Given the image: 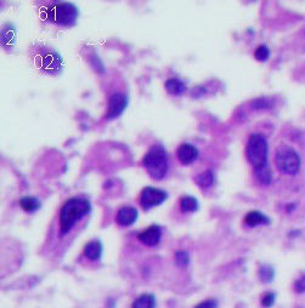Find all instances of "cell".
I'll return each mask as SVG.
<instances>
[{
    "mask_svg": "<svg viewBox=\"0 0 305 308\" xmlns=\"http://www.w3.org/2000/svg\"><path fill=\"white\" fill-rule=\"evenodd\" d=\"M91 210L89 200L80 197H73L68 199L60 211V231L65 235L72 231L78 221L84 218Z\"/></svg>",
    "mask_w": 305,
    "mask_h": 308,
    "instance_id": "1",
    "label": "cell"
},
{
    "mask_svg": "<svg viewBox=\"0 0 305 308\" xmlns=\"http://www.w3.org/2000/svg\"><path fill=\"white\" fill-rule=\"evenodd\" d=\"M79 11L76 5L67 2H53L43 8L44 19L62 27H72L77 23Z\"/></svg>",
    "mask_w": 305,
    "mask_h": 308,
    "instance_id": "2",
    "label": "cell"
},
{
    "mask_svg": "<svg viewBox=\"0 0 305 308\" xmlns=\"http://www.w3.org/2000/svg\"><path fill=\"white\" fill-rule=\"evenodd\" d=\"M142 164L154 180L161 181L169 170V155L162 145H155L149 148L142 159Z\"/></svg>",
    "mask_w": 305,
    "mask_h": 308,
    "instance_id": "3",
    "label": "cell"
},
{
    "mask_svg": "<svg viewBox=\"0 0 305 308\" xmlns=\"http://www.w3.org/2000/svg\"><path fill=\"white\" fill-rule=\"evenodd\" d=\"M268 152L269 146L265 136L262 134L250 135L246 146V157L254 170L268 166Z\"/></svg>",
    "mask_w": 305,
    "mask_h": 308,
    "instance_id": "4",
    "label": "cell"
},
{
    "mask_svg": "<svg viewBox=\"0 0 305 308\" xmlns=\"http://www.w3.org/2000/svg\"><path fill=\"white\" fill-rule=\"evenodd\" d=\"M276 166L281 172L294 175L300 169V158L289 147H281L276 152Z\"/></svg>",
    "mask_w": 305,
    "mask_h": 308,
    "instance_id": "5",
    "label": "cell"
},
{
    "mask_svg": "<svg viewBox=\"0 0 305 308\" xmlns=\"http://www.w3.org/2000/svg\"><path fill=\"white\" fill-rule=\"evenodd\" d=\"M168 198V194L166 191L160 190L156 187H146L143 188L140 197V204L145 211L151 210L155 206L161 205L162 203Z\"/></svg>",
    "mask_w": 305,
    "mask_h": 308,
    "instance_id": "6",
    "label": "cell"
},
{
    "mask_svg": "<svg viewBox=\"0 0 305 308\" xmlns=\"http://www.w3.org/2000/svg\"><path fill=\"white\" fill-rule=\"evenodd\" d=\"M129 103V98L127 95L121 94V92H115L109 98V110H107L106 119L112 120V119L118 118L123 114L125 108Z\"/></svg>",
    "mask_w": 305,
    "mask_h": 308,
    "instance_id": "7",
    "label": "cell"
},
{
    "mask_svg": "<svg viewBox=\"0 0 305 308\" xmlns=\"http://www.w3.org/2000/svg\"><path fill=\"white\" fill-rule=\"evenodd\" d=\"M40 67L41 70L49 74H56L61 71V56L56 51H45L40 55Z\"/></svg>",
    "mask_w": 305,
    "mask_h": 308,
    "instance_id": "8",
    "label": "cell"
},
{
    "mask_svg": "<svg viewBox=\"0 0 305 308\" xmlns=\"http://www.w3.org/2000/svg\"><path fill=\"white\" fill-rule=\"evenodd\" d=\"M137 238L142 244L147 245V247H156L162 239V229H161L160 226L152 225L148 228H146L145 231L139 233Z\"/></svg>",
    "mask_w": 305,
    "mask_h": 308,
    "instance_id": "9",
    "label": "cell"
},
{
    "mask_svg": "<svg viewBox=\"0 0 305 308\" xmlns=\"http://www.w3.org/2000/svg\"><path fill=\"white\" fill-rule=\"evenodd\" d=\"M178 159L184 165H190L198 158V149L191 143H182L176 151Z\"/></svg>",
    "mask_w": 305,
    "mask_h": 308,
    "instance_id": "10",
    "label": "cell"
},
{
    "mask_svg": "<svg viewBox=\"0 0 305 308\" xmlns=\"http://www.w3.org/2000/svg\"><path fill=\"white\" fill-rule=\"evenodd\" d=\"M137 216H139V212H137L135 208H133V206H123V208L118 210L116 220H117L118 225L128 227L135 223Z\"/></svg>",
    "mask_w": 305,
    "mask_h": 308,
    "instance_id": "11",
    "label": "cell"
},
{
    "mask_svg": "<svg viewBox=\"0 0 305 308\" xmlns=\"http://www.w3.org/2000/svg\"><path fill=\"white\" fill-rule=\"evenodd\" d=\"M244 223L249 227H257L262 225H269L270 220L268 216H265L264 214H262L260 211H250L248 212L247 216L244 217Z\"/></svg>",
    "mask_w": 305,
    "mask_h": 308,
    "instance_id": "12",
    "label": "cell"
},
{
    "mask_svg": "<svg viewBox=\"0 0 305 308\" xmlns=\"http://www.w3.org/2000/svg\"><path fill=\"white\" fill-rule=\"evenodd\" d=\"M84 255L91 261H97L103 255V244L98 240H92L85 245Z\"/></svg>",
    "mask_w": 305,
    "mask_h": 308,
    "instance_id": "13",
    "label": "cell"
},
{
    "mask_svg": "<svg viewBox=\"0 0 305 308\" xmlns=\"http://www.w3.org/2000/svg\"><path fill=\"white\" fill-rule=\"evenodd\" d=\"M166 90L168 91L170 95L179 96V95H182L186 91V85H185V83L181 82L180 79L172 78V79H168L166 82Z\"/></svg>",
    "mask_w": 305,
    "mask_h": 308,
    "instance_id": "14",
    "label": "cell"
},
{
    "mask_svg": "<svg viewBox=\"0 0 305 308\" xmlns=\"http://www.w3.org/2000/svg\"><path fill=\"white\" fill-rule=\"evenodd\" d=\"M179 204H180V209L184 212H195L199 208L198 200L191 196H182L179 200Z\"/></svg>",
    "mask_w": 305,
    "mask_h": 308,
    "instance_id": "15",
    "label": "cell"
},
{
    "mask_svg": "<svg viewBox=\"0 0 305 308\" xmlns=\"http://www.w3.org/2000/svg\"><path fill=\"white\" fill-rule=\"evenodd\" d=\"M156 298L152 294H143L136 298L131 304V308H155Z\"/></svg>",
    "mask_w": 305,
    "mask_h": 308,
    "instance_id": "16",
    "label": "cell"
},
{
    "mask_svg": "<svg viewBox=\"0 0 305 308\" xmlns=\"http://www.w3.org/2000/svg\"><path fill=\"white\" fill-rule=\"evenodd\" d=\"M40 200L35 197H23L20 199V206L26 212H34L40 208Z\"/></svg>",
    "mask_w": 305,
    "mask_h": 308,
    "instance_id": "17",
    "label": "cell"
},
{
    "mask_svg": "<svg viewBox=\"0 0 305 308\" xmlns=\"http://www.w3.org/2000/svg\"><path fill=\"white\" fill-rule=\"evenodd\" d=\"M195 182L201 188L211 187L214 182L213 171H212V170H207V171L198 173L195 177Z\"/></svg>",
    "mask_w": 305,
    "mask_h": 308,
    "instance_id": "18",
    "label": "cell"
},
{
    "mask_svg": "<svg viewBox=\"0 0 305 308\" xmlns=\"http://www.w3.org/2000/svg\"><path fill=\"white\" fill-rule=\"evenodd\" d=\"M15 40V31L14 27L10 25H7L3 28L2 32V43L7 49H9L10 46H13Z\"/></svg>",
    "mask_w": 305,
    "mask_h": 308,
    "instance_id": "19",
    "label": "cell"
},
{
    "mask_svg": "<svg viewBox=\"0 0 305 308\" xmlns=\"http://www.w3.org/2000/svg\"><path fill=\"white\" fill-rule=\"evenodd\" d=\"M254 173H256L257 178H258V181L260 182V183H263V184L271 183V172H270V167H269V165L254 170Z\"/></svg>",
    "mask_w": 305,
    "mask_h": 308,
    "instance_id": "20",
    "label": "cell"
},
{
    "mask_svg": "<svg viewBox=\"0 0 305 308\" xmlns=\"http://www.w3.org/2000/svg\"><path fill=\"white\" fill-rule=\"evenodd\" d=\"M273 107V100L269 97H259L252 101V108L257 110L269 109Z\"/></svg>",
    "mask_w": 305,
    "mask_h": 308,
    "instance_id": "21",
    "label": "cell"
},
{
    "mask_svg": "<svg viewBox=\"0 0 305 308\" xmlns=\"http://www.w3.org/2000/svg\"><path fill=\"white\" fill-rule=\"evenodd\" d=\"M174 260H175V263L179 266V267L185 268V267H187L188 263H190V255H188L187 251L179 250L174 254Z\"/></svg>",
    "mask_w": 305,
    "mask_h": 308,
    "instance_id": "22",
    "label": "cell"
},
{
    "mask_svg": "<svg viewBox=\"0 0 305 308\" xmlns=\"http://www.w3.org/2000/svg\"><path fill=\"white\" fill-rule=\"evenodd\" d=\"M274 276H275V272L273 270V267H270V266H268V265H264L260 267L259 277L263 282L270 283L271 280H273Z\"/></svg>",
    "mask_w": 305,
    "mask_h": 308,
    "instance_id": "23",
    "label": "cell"
},
{
    "mask_svg": "<svg viewBox=\"0 0 305 308\" xmlns=\"http://www.w3.org/2000/svg\"><path fill=\"white\" fill-rule=\"evenodd\" d=\"M269 56H270V50H269V47L265 45L258 46L257 47L256 52H254V57H256L260 62L266 61V59L269 58Z\"/></svg>",
    "mask_w": 305,
    "mask_h": 308,
    "instance_id": "24",
    "label": "cell"
},
{
    "mask_svg": "<svg viewBox=\"0 0 305 308\" xmlns=\"http://www.w3.org/2000/svg\"><path fill=\"white\" fill-rule=\"evenodd\" d=\"M275 302V295L273 292H268V294H265L263 296V300H262V304L264 307H271L274 304Z\"/></svg>",
    "mask_w": 305,
    "mask_h": 308,
    "instance_id": "25",
    "label": "cell"
},
{
    "mask_svg": "<svg viewBox=\"0 0 305 308\" xmlns=\"http://www.w3.org/2000/svg\"><path fill=\"white\" fill-rule=\"evenodd\" d=\"M217 306H218V302L213 300V298H209V300L199 302L195 308H217Z\"/></svg>",
    "mask_w": 305,
    "mask_h": 308,
    "instance_id": "26",
    "label": "cell"
},
{
    "mask_svg": "<svg viewBox=\"0 0 305 308\" xmlns=\"http://www.w3.org/2000/svg\"><path fill=\"white\" fill-rule=\"evenodd\" d=\"M294 288L298 292L305 291V274L301 278H299L297 282L294 283Z\"/></svg>",
    "mask_w": 305,
    "mask_h": 308,
    "instance_id": "27",
    "label": "cell"
}]
</instances>
